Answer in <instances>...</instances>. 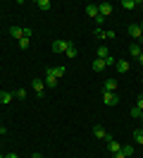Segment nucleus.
<instances>
[{"instance_id":"23","label":"nucleus","mask_w":143,"mask_h":158,"mask_svg":"<svg viewBox=\"0 0 143 158\" xmlns=\"http://www.w3.org/2000/svg\"><path fill=\"white\" fill-rule=\"evenodd\" d=\"M133 141H136V144H143V129H136V132H133Z\"/></svg>"},{"instance_id":"8","label":"nucleus","mask_w":143,"mask_h":158,"mask_svg":"<svg viewBox=\"0 0 143 158\" xmlns=\"http://www.w3.org/2000/svg\"><path fill=\"white\" fill-rule=\"evenodd\" d=\"M93 137H95V139H107L110 134L105 132V127H103V125H93Z\"/></svg>"},{"instance_id":"9","label":"nucleus","mask_w":143,"mask_h":158,"mask_svg":"<svg viewBox=\"0 0 143 158\" xmlns=\"http://www.w3.org/2000/svg\"><path fill=\"white\" fill-rule=\"evenodd\" d=\"M103 91H107V94H117V81L114 79H107L103 84Z\"/></svg>"},{"instance_id":"29","label":"nucleus","mask_w":143,"mask_h":158,"mask_svg":"<svg viewBox=\"0 0 143 158\" xmlns=\"http://www.w3.org/2000/svg\"><path fill=\"white\" fill-rule=\"evenodd\" d=\"M5 158H19V156H17V153H14V151H12V153H7V156H5Z\"/></svg>"},{"instance_id":"3","label":"nucleus","mask_w":143,"mask_h":158,"mask_svg":"<svg viewBox=\"0 0 143 158\" xmlns=\"http://www.w3.org/2000/svg\"><path fill=\"white\" fill-rule=\"evenodd\" d=\"M103 103H105V106H117V103H119V96H117V94H107V91H103Z\"/></svg>"},{"instance_id":"1","label":"nucleus","mask_w":143,"mask_h":158,"mask_svg":"<svg viewBox=\"0 0 143 158\" xmlns=\"http://www.w3.org/2000/svg\"><path fill=\"white\" fill-rule=\"evenodd\" d=\"M43 81H46V86H50V89H55L57 84H60V79L53 74V67H48V69H46V79H43Z\"/></svg>"},{"instance_id":"19","label":"nucleus","mask_w":143,"mask_h":158,"mask_svg":"<svg viewBox=\"0 0 143 158\" xmlns=\"http://www.w3.org/2000/svg\"><path fill=\"white\" fill-rule=\"evenodd\" d=\"M86 15H88V17H98V5H86Z\"/></svg>"},{"instance_id":"26","label":"nucleus","mask_w":143,"mask_h":158,"mask_svg":"<svg viewBox=\"0 0 143 158\" xmlns=\"http://www.w3.org/2000/svg\"><path fill=\"white\" fill-rule=\"evenodd\" d=\"M114 36H117V34H114L112 29H110V31H105V39H107V41H114Z\"/></svg>"},{"instance_id":"27","label":"nucleus","mask_w":143,"mask_h":158,"mask_svg":"<svg viewBox=\"0 0 143 158\" xmlns=\"http://www.w3.org/2000/svg\"><path fill=\"white\" fill-rule=\"evenodd\" d=\"M129 113H131V118H138V115H141V110L136 108V106H133V108H131V110H129Z\"/></svg>"},{"instance_id":"24","label":"nucleus","mask_w":143,"mask_h":158,"mask_svg":"<svg viewBox=\"0 0 143 158\" xmlns=\"http://www.w3.org/2000/svg\"><path fill=\"white\" fill-rule=\"evenodd\" d=\"M93 36H95V39H105V29H103V27H95Z\"/></svg>"},{"instance_id":"14","label":"nucleus","mask_w":143,"mask_h":158,"mask_svg":"<svg viewBox=\"0 0 143 158\" xmlns=\"http://www.w3.org/2000/svg\"><path fill=\"white\" fill-rule=\"evenodd\" d=\"M91 67H93V72H103V69L107 67V65H105V60L95 58V60H93V65H91Z\"/></svg>"},{"instance_id":"31","label":"nucleus","mask_w":143,"mask_h":158,"mask_svg":"<svg viewBox=\"0 0 143 158\" xmlns=\"http://www.w3.org/2000/svg\"><path fill=\"white\" fill-rule=\"evenodd\" d=\"M34 158H43V153H38V151H36V153H34Z\"/></svg>"},{"instance_id":"18","label":"nucleus","mask_w":143,"mask_h":158,"mask_svg":"<svg viewBox=\"0 0 143 158\" xmlns=\"http://www.w3.org/2000/svg\"><path fill=\"white\" fill-rule=\"evenodd\" d=\"M119 5H122L124 10H133V7H136V5H141V2H138V0H122Z\"/></svg>"},{"instance_id":"37","label":"nucleus","mask_w":143,"mask_h":158,"mask_svg":"<svg viewBox=\"0 0 143 158\" xmlns=\"http://www.w3.org/2000/svg\"><path fill=\"white\" fill-rule=\"evenodd\" d=\"M0 137H2V134H0Z\"/></svg>"},{"instance_id":"33","label":"nucleus","mask_w":143,"mask_h":158,"mask_svg":"<svg viewBox=\"0 0 143 158\" xmlns=\"http://www.w3.org/2000/svg\"><path fill=\"white\" fill-rule=\"evenodd\" d=\"M138 65H143V53H141V58H138Z\"/></svg>"},{"instance_id":"4","label":"nucleus","mask_w":143,"mask_h":158,"mask_svg":"<svg viewBox=\"0 0 143 158\" xmlns=\"http://www.w3.org/2000/svg\"><path fill=\"white\" fill-rule=\"evenodd\" d=\"M107 151H110V153H119V151H122V144H119V141H114L112 137H107Z\"/></svg>"},{"instance_id":"16","label":"nucleus","mask_w":143,"mask_h":158,"mask_svg":"<svg viewBox=\"0 0 143 158\" xmlns=\"http://www.w3.org/2000/svg\"><path fill=\"white\" fill-rule=\"evenodd\" d=\"M98 58L107 60V58H110V48H107V46H98Z\"/></svg>"},{"instance_id":"13","label":"nucleus","mask_w":143,"mask_h":158,"mask_svg":"<svg viewBox=\"0 0 143 158\" xmlns=\"http://www.w3.org/2000/svg\"><path fill=\"white\" fill-rule=\"evenodd\" d=\"M12 98H14V94H10V91H0V103H2V106L12 103Z\"/></svg>"},{"instance_id":"15","label":"nucleus","mask_w":143,"mask_h":158,"mask_svg":"<svg viewBox=\"0 0 143 158\" xmlns=\"http://www.w3.org/2000/svg\"><path fill=\"white\" fill-rule=\"evenodd\" d=\"M133 151H136V148H133V144H124L119 153H122L124 158H129V156H133Z\"/></svg>"},{"instance_id":"28","label":"nucleus","mask_w":143,"mask_h":158,"mask_svg":"<svg viewBox=\"0 0 143 158\" xmlns=\"http://www.w3.org/2000/svg\"><path fill=\"white\" fill-rule=\"evenodd\" d=\"M136 108L143 110V96H138V98H136Z\"/></svg>"},{"instance_id":"5","label":"nucleus","mask_w":143,"mask_h":158,"mask_svg":"<svg viewBox=\"0 0 143 158\" xmlns=\"http://www.w3.org/2000/svg\"><path fill=\"white\" fill-rule=\"evenodd\" d=\"M129 36H131V39H136V41H141V39H143L141 27H138V24H129Z\"/></svg>"},{"instance_id":"32","label":"nucleus","mask_w":143,"mask_h":158,"mask_svg":"<svg viewBox=\"0 0 143 158\" xmlns=\"http://www.w3.org/2000/svg\"><path fill=\"white\" fill-rule=\"evenodd\" d=\"M112 158H124V156H122V153H114V156H112Z\"/></svg>"},{"instance_id":"11","label":"nucleus","mask_w":143,"mask_h":158,"mask_svg":"<svg viewBox=\"0 0 143 158\" xmlns=\"http://www.w3.org/2000/svg\"><path fill=\"white\" fill-rule=\"evenodd\" d=\"M10 36H12L14 41H19L22 36H24V29H22V27H10Z\"/></svg>"},{"instance_id":"21","label":"nucleus","mask_w":143,"mask_h":158,"mask_svg":"<svg viewBox=\"0 0 143 158\" xmlns=\"http://www.w3.org/2000/svg\"><path fill=\"white\" fill-rule=\"evenodd\" d=\"M65 72H67L65 65H57V67H53V74H55L57 79H62V77H65Z\"/></svg>"},{"instance_id":"10","label":"nucleus","mask_w":143,"mask_h":158,"mask_svg":"<svg viewBox=\"0 0 143 158\" xmlns=\"http://www.w3.org/2000/svg\"><path fill=\"white\" fill-rule=\"evenodd\" d=\"M114 67H117L119 74H126V72H129V62H126V60H117V62H114Z\"/></svg>"},{"instance_id":"7","label":"nucleus","mask_w":143,"mask_h":158,"mask_svg":"<svg viewBox=\"0 0 143 158\" xmlns=\"http://www.w3.org/2000/svg\"><path fill=\"white\" fill-rule=\"evenodd\" d=\"M31 84H34V94H36V96H43V91H46V81H43V79H34Z\"/></svg>"},{"instance_id":"20","label":"nucleus","mask_w":143,"mask_h":158,"mask_svg":"<svg viewBox=\"0 0 143 158\" xmlns=\"http://www.w3.org/2000/svg\"><path fill=\"white\" fill-rule=\"evenodd\" d=\"M65 55H67V58H76V55H79V50H76L74 43H69V48L65 50Z\"/></svg>"},{"instance_id":"12","label":"nucleus","mask_w":143,"mask_h":158,"mask_svg":"<svg viewBox=\"0 0 143 158\" xmlns=\"http://www.w3.org/2000/svg\"><path fill=\"white\" fill-rule=\"evenodd\" d=\"M129 53H131V58H141V53H143V48H141V43H131V48H129Z\"/></svg>"},{"instance_id":"6","label":"nucleus","mask_w":143,"mask_h":158,"mask_svg":"<svg viewBox=\"0 0 143 158\" xmlns=\"http://www.w3.org/2000/svg\"><path fill=\"white\" fill-rule=\"evenodd\" d=\"M98 15H100V17H110V15H112V5H110V2H100V5H98Z\"/></svg>"},{"instance_id":"30","label":"nucleus","mask_w":143,"mask_h":158,"mask_svg":"<svg viewBox=\"0 0 143 158\" xmlns=\"http://www.w3.org/2000/svg\"><path fill=\"white\" fill-rule=\"evenodd\" d=\"M5 132H7V129L2 127V122H0V134H5Z\"/></svg>"},{"instance_id":"36","label":"nucleus","mask_w":143,"mask_h":158,"mask_svg":"<svg viewBox=\"0 0 143 158\" xmlns=\"http://www.w3.org/2000/svg\"><path fill=\"white\" fill-rule=\"evenodd\" d=\"M0 158H5V156H2V153H0Z\"/></svg>"},{"instance_id":"34","label":"nucleus","mask_w":143,"mask_h":158,"mask_svg":"<svg viewBox=\"0 0 143 158\" xmlns=\"http://www.w3.org/2000/svg\"><path fill=\"white\" fill-rule=\"evenodd\" d=\"M138 120H141V122H143V110H141V115H138Z\"/></svg>"},{"instance_id":"2","label":"nucleus","mask_w":143,"mask_h":158,"mask_svg":"<svg viewBox=\"0 0 143 158\" xmlns=\"http://www.w3.org/2000/svg\"><path fill=\"white\" fill-rule=\"evenodd\" d=\"M67 48H69V41H65V39L53 41V53H65Z\"/></svg>"},{"instance_id":"22","label":"nucleus","mask_w":143,"mask_h":158,"mask_svg":"<svg viewBox=\"0 0 143 158\" xmlns=\"http://www.w3.org/2000/svg\"><path fill=\"white\" fill-rule=\"evenodd\" d=\"M17 43H19V48H22V50H26V48H29V43H31V39H26V36H22V39L17 41Z\"/></svg>"},{"instance_id":"25","label":"nucleus","mask_w":143,"mask_h":158,"mask_svg":"<svg viewBox=\"0 0 143 158\" xmlns=\"http://www.w3.org/2000/svg\"><path fill=\"white\" fill-rule=\"evenodd\" d=\"M14 96H17V98H26V89H17Z\"/></svg>"},{"instance_id":"17","label":"nucleus","mask_w":143,"mask_h":158,"mask_svg":"<svg viewBox=\"0 0 143 158\" xmlns=\"http://www.w3.org/2000/svg\"><path fill=\"white\" fill-rule=\"evenodd\" d=\"M34 5H36L38 10H43V12H46V10H50V7H53V2H50V0H38V2H34Z\"/></svg>"},{"instance_id":"35","label":"nucleus","mask_w":143,"mask_h":158,"mask_svg":"<svg viewBox=\"0 0 143 158\" xmlns=\"http://www.w3.org/2000/svg\"><path fill=\"white\" fill-rule=\"evenodd\" d=\"M138 27H141V31H143V22H141V24H138Z\"/></svg>"}]
</instances>
